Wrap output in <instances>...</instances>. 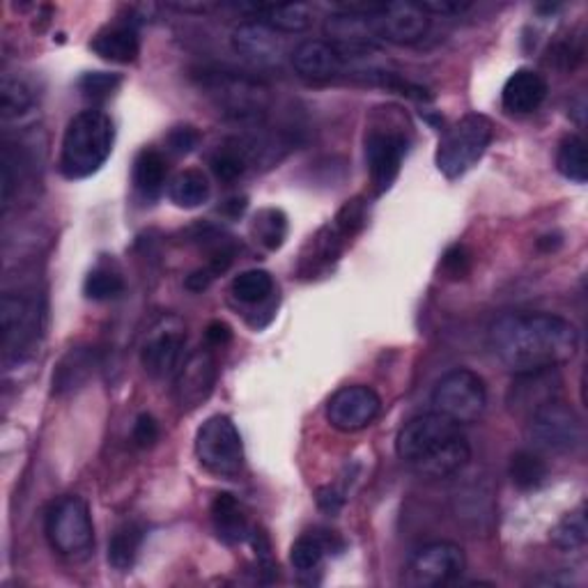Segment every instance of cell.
Here are the masks:
<instances>
[{"label": "cell", "mask_w": 588, "mask_h": 588, "mask_svg": "<svg viewBox=\"0 0 588 588\" xmlns=\"http://www.w3.org/2000/svg\"><path fill=\"white\" fill-rule=\"evenodd\" d=\"M490 348L515 375L562 368L579 350V331L562 316L506 313L490 329Z\"/></svg>", "instance_id": "obj_1"}, {"label": "cell", "mask_w": 588, "mask_h": 588, "mask_svg": "<svg viewBox=\"0 0 588 588\" xmlns=\"http://www.w3.org/2000/svg\"><path fill=\"white\" fill-rule=\"evenodd\" d=\"M396 451L405 464L426 479H448L471 460V446L462 426L439 411L407 421L398 432Z\"/></svg>", "instance_id": "obj_2"}, {"label": "cell", "mask_w": 588, "mask_h": 588, "mask_svg": "<svg viewBox=\"0 0 588 588\" xmlns=\"http://www.w3.org/2000/svg\"><path fill=\"white\" fill-rule=\"evenodd\" d=\"M116 143V127L104 110L88 108L76 114L63 136L61 173L67 180H86L108 161Z\"/></svg>", "instance_id": "obj_3"}, {"label": "cell", "mask_w": 588, "mask_h": 588, "mask_svg": "<svg viewBox=\"0 0 588 588\" xmlns=\"http://www.w3.org/2000/svg\"><path fill=\"white\" fill-rule=\"evenodd\" d=\"M494 136L490 118L481 114H467L464 118L448 125L439 138L435 163L439 173L448 180H458L483 159Z\"/></svg>", "instance_id": "obj_4"}, {"label": "cell", "mask_w": 588, "mask_h": 588, "mask_svg": "<svg viewBox=\"0 0 588 588\" xmlns=\"http://www.w3.org/2000/svg\"><path fill=\"white\" fill-rule=\"evenodd\" d=\"M46 538L61 556L83 558L95 547V522L90 506L76 494L61 496L46 513Z\"/></svg>", "instance_id": "obj_5"}, {"label": "cell", "mask_w": 588, "mask_h": 588, "mask_svg": "<svg viewBox=\"0 0 588 588\" xmlns=\"http://www.w3.org/2000/svg\"><path fill=\"white\" fill-rule=\"evenodd\" d=\"M432 407L460 426L475 424L488 407L485 379L467 368L446 373L432 391Z\"/></svg>", "instance_id": "obj_6"}, {"label": "cell", "mask_w": 588, "mask_h": 588, "mask_svg": "<svg viewBox=\"0 0 588 588\" xmlns=\"http://www.w3.org/2000/svg\"><path fill=\"white\" fill-rule=\"evenodd\" d=\"M195 456L199 462L221 479H233L244 467V443L237 426L228 416L216 414L199 428L195 435Z\"/></svg>", "instance_id": "obj_7"}, {"label": "cell", "mask_w": 588, "mask_h": 588, "mask_svg": "<svg viewBox=\"0 0 588 588\" xmlns=\"http://www.w3.org/2000/svg\"><path fill=\"white\" fill-rule=\"evenodd\" d=\"M528 439L538 451L573 453L584 441L581 418L564 400H552L528 416Z\"/></svg>", "instance_id": "obj_8"}, {"label": "cell", "mask_w": 588, "mask_h": 588, "mask_svg": "<svg viewBox=\"0 0 588 588\" xmlns=\"http://www.w3.org/2000/svg\"><path fill=\"white\" fill-rule=\"evenodd\" d=\"M324 38L339 51L345 63L368 58V55L377 53L384 44L375 33L373 21L363 6H350L329 14L324 21Z\"/></svg>", "instance_id": "obj_9"}, {"label": "cell", "mask_w": 588, "mask_h": 588, "mask_svg": "<svg viewBox=\"0 0 588 588\" xmlns=\"http://www.w3.org/2000/svg\"><path fill=\"white\" fill-rule=\"evenodd\" d=\"M407 148H409V138L403 127L373 125L366 131L363 150H366L368 175L375 193H386L396 184Z\"/></svg>", "instance_id": "obj_10"}, {"label": "cell", "mask_w": 588, "mask_h": 588, "mask_svg": "<svg viewBox=\"0 0 588 588\" xmlns=\"http://www.w3.org/2000/svg\"><path fill=\"white\" fill-rule=\"evenodd\" d=\"M186 343V324L175 318H161L146 335L141 348V363L150 377L165 379L180 371L182 352Z\"/></svg>", "instance_id": "obj_11"}, {"label": "cell", "mask_w": 588, "mask_h": 588, "mask_svg": "<svg viewBox=\"0 0 588 588\" xmlns=\"http://www.w3.org/2000/svg\"><path fill=\"white\" fill-rule=\"evenodd\" d=\"M363 8H366L382 42L411 46L430 33L432 19L418 3H377Z\"/></svg>", "instance_id": "obj_12"}, {"label": "cell", "mask_w": 588, "mask_h": 588, "mask_svg": "<svg viewBox=\"0 0 588 588\" xmlns=\"http://www.w3.org/2000/svg\"><path fill=\"white\" fill-rule=\"evenodd\" d=\"M467 566L464 549L456 543L439 541L418 549L409 562L405 584L414 588H432L456 581Z\"/></svg>", "instance_id": "obj_13"}, {"label": "cell", "mask_w": 588, "mask_h": 588, "mask_svg": "<svg viewBox=\"0 0 588 588\" xmlns=\"http://www.w3.org/2000/svg\"><path fill=\"white\" fill-rule=\"evenodd\" d=\"M382 411V398L366 384H352L335 391L327 403V421L341 432L368 428Z\"/></svg>", "instance_id": "obj_14"}, {"label": "cell", "mask_w": 588, "mask_h": 588, "mask_svg": "<svg viewBox=\"0 0 588 588\" xmlns=\"http://www.w3.org/2000/svg\"><path fill=\"white\" fill-rule=\"evenodd\" d=\"M218 368L212 350H195L184 361L180 371L175 373L173 396L182 411L199 409L216 386Z\"/></svg>", "instance_id": "obj_15"}, {"label": "cell", "mask_w": 588, "mask_h": 588, "mask_svg": "<svg viewBox=\"0 0 588 588\" xmlns=\"http://www.w3.org/2000/svg\"><path fill=\"white\" fill-rule=\"evenodd\" d=\"M233 49L244 61L258 67L278 65L286 53L284 33L274 31L260 19H248L233 31Z\"/></svg>", "instance_id": "obj_16"}, {"label": "cell", "mask_w": 588, "mask_h": 588, "mask_svg": "<svg viewBox=\"0 0 588 588\" xmlns=\"http://www.w3.org/2000/svg\"><path fill=\"white\" fill-rule=\"evenodd\" d=\"M0 320H3V348L10 356L35 341L40 331V308L33 299L6 295L0 303Z\"/></svg>", "instance_id": "obj_17"}, {"label": "cell", "mask_w": 588, "mask_h": 588, "mask_svg": "<svg viewBox=\"0 0 588 588\" xmlns=\"http://www.w3.org/2000/svg\"><path fill=\"white\" fill-rule=\"evenodd\" d=\"M558 368L547 371H531V373H517L515 382L509 391V407L517 416H531L543 405L558 398V386H562V377L556 373Z\"/></svg>", "instance_id": "obj_18"}, {"label": "cell", "mask_w": 588, "mask_h": 588, "mask_svg": "<svg viewBox=\"0 0 588 588\" xmlns=\"http://www.w3.org/2000/svg\"><path fill=\"white\" fill-rule=\"evenodd\" d=\"M295 72L313 83L331 81L345 67V61L327 40H306L292 51Z\"/></svg>", "instance_id": "obj_19"}, {"label": "cell", "mask_w": 588, "mask_h": 588, "mask_svg": "<svg viewBox=\"0 0 588 588\" xmlns=\"http://www.w3.org/2000/svg\"><path fill=\"white\" fill-rule=\"evenodd\" d=\"M547 81L538 72L517 70L515 74H511L506 86H503L501 101L509 114L528 116L541 108V104L547 99Z\"/></svg>", "instance_id": "obj_20"}, {"label": "cell", "mask_w": 588, "mask_h": 588, "mask_svg": "<svg viewBox=\"0 0 588 588\" xmlns=\"http://www.w3.org/2000/svg\"><path fill=\"white\" fill-rule=\"evenodd\" d=\"M90 49L108 63L129 65L141 53V38L133 23H114L93 38Z\"/></svg>", "instance_id": "obj_21"}, {"label": "cell", "mask_w": 588, "mask_h": 588, "mask_svg": "<svg viewBox=\"0 0 588 588\" xmlns=\"http://www.w3.org/2000/svg\"><path fill=\"white\" fill-rule=\"evenodd\" d=\"M212 524H214L216 538L226 545L246 543L250 538V531H254V526H250L246 517L244 506L231 492L216 494L212 503Z\"/></svg>", "instance_id": "obj_22"}, {"label": "cell", "mask_w": 588, "mask_h": 588, "mask_svg": "<svg viewBox=\"0 0 588 588\" xmlns=\"http://www.w3.org/2000/svg\"><path fill=\"white\" fill-rule=\"evenodd\" d=\"M237 8L248 19H260L278 33H303L313 23V10L306 3H250Z\"/></svg>", "instance_id": "obj_23"}, {"label": "cell", "mask_w": 588, "mask_h": 588, "mask_svg": "<svg viewBox=\"0 0 588 588\" xmlns=\"http://www.w3.org/2000/svg\"><path fill=\"white\" fill-rule=\"evenodd\" d=\"M165 180H168L165 157L154 148H146L138 152L133 161V186L146 201L159 199L165 189Z\"/></svg>", "instance_id": "obj_24"}, {"label": "cell", "mask_w": 588, "mask_h": 588, "mask_svg": "<svg viewBox=\"0 0 588 588\" xmlns=\"http://www.w3.org/2000/svg\"><path fill=\"white\" fill-rule=\"evenodd\" d=\"M95 373V352L86 348L70 350L58 368L53 373V391L55 394H70L74 388H81Z\"/></svg>", "instance_id": "obj_25"}, {"label": "cell", "mask_w": 588, "mask_h": 588, "mask_svg": "<svg viewBox=\"0 0 588 588\" xmlns=\"http://www.w3.org/2000/svg\"><path fill=\"white\" fill-rule=\"evenodd\" d=\"M210 180L199 168H186L168 182V199L182 210H195L210 201Z\"/></svg>", "instance_id": "obj_26"}, {"label": "cell", "mask_w": 588, "mask_h": 588, "mask_svg": "<svg viewBox=\"0 0 588 588\" xmlns=\"http://www.w3.org/2000/svg\"><path fill=\"white\" fill-rule=\"evenodd\" d=\"M143 545V528L136 524L120 526L114 538L108 541V564L120 573H127L133 568L138 552Z\"/></svg>", "instance_id": "obj_27"}, {"label": "cell", "mask_w": 588, "mask_h": 588, "mask_svg": "<svg viewBox=\"0 0 588 588\" xmlns=\"http://www.w3.org/2000/svg\"><path fill=\"white\" fill-rule=\"evenodd\" d=\"M83 292L93 301H110L125 292V278L116 265L99 263L83 284Z\"/></svg>", "instance_id": "obj_28"}, {"label": "cell", "mask_w": 588, "mask_h": 588, "mask_svg": "<svg viewBox=\"0 0 588 588\" xmlns=\"http://www.w3.org/2000/svg\"><path fill=\"white\" fill-rule=\"evenodd\" d=\"M250 233L267 248V250H278L286 244L288 237V216L284 210L276 207H265L254 216L250 223Z\"/></svg>", "instance_id": "obj_29"}, {"label": "cell", "mask_w": 588, "mask_h": 588, "mask_svg": "<svg viewBox=\"0 0 588 588\" xmlns=\"http://www.w3.org/2000/svg\"><path fill=\"white\" fill-rule=\"evenodd\" d=\"M556 168L566 180L575 184H586L588 180V161H586V143L579 136H568L558 146Z\"/></svg>", "instance_id": "obj_30"}, {"label": "cell", "mask_w": 588, "mask_h": 588, "mask_svg": "<svg viewBox=\"0 0 588 588\" xmlns=\"http://www.w3.org/2000/svg\"><path fill=\"white\" fill-rule=\"evenodd\" d=\"M210 168H212V173L216 175V180L228 182V184L237 182L248 168V150L237 141L221 146L210 157Z\"/></svg>", "instance_id": "obj_31"}, {"label": "cell", "mask_w": 588, "mask_h": 588, "mask_svg": "<svg viewBox=\"0 0 588 588\" xmlns=\"http://www.w3.org/2000/svg\"><path fill=\"white\" fill-rule=\"evenodd\" d=\"M511 481L520 490H536L547 479V464L534 451H517L509 464Z\"/></svg>", "instance_id": "obj_32"}, {"label": "cell", "mask_w": 588, "mask_h": 588, "mask_svg": "<svg viewBox=\"0 0 588 588\" xmlns=\"http://www.w3.org/2000/svg\"><path fill=\"white\" fill-rule=\"evenodd\" d=\"M233 295L242 303L258 306L274 295V278L265 269L242 271L239 276H235V281H233Z\"/></svg>", "instance_id": "obj_33"}, {"label": "cell", "mask_w": 588, "mask_h": 588, "mask_svg": "<svg viewBox=\"0 0 588 588\" xmlns=\"http://www.w3.org/2000/svg\"><path fill=\"white\" fill-rule=\"evenodd\" d=\"M327 552L329 549H327L322 531H316V534L311 531V534H303L295 541L290 549V564L299 573H313L316 568H320Z\"/></svg>", "instance_id": "obj_34"}, {"label": "cell", "mask_w": 588, "mask_h": 588, "mask_svg": "<svg viewBox=\"0 0 588 588\" xmlns=\"http://www.w3.org/2000/svg\"><path fill=\"white\" fill-rule=\"evenodd\" d=\"M35 104L33 88L19 76H3V88H0V106H3L6 118H17L28 114Z\"/></svg>", "instance_id": "obj_35"}, {"label": "cell", "mask_w": 588, "mask_h": 588, "mask_svg": "<svg viewBox=\"0 0 588 588\" xmlns=\"http://www.w3.org/2000/svg\"><path fill=\"white\" fill-rule=\"evenodd\" d=\"M586 536H588V526H586L584 509L568 513L562 522L552 528V543L564 552H575V549L584 547Z\"/></svg>", "instance_id": "obj_36"}, {"label": "cell", "mask_w": 588, "mask_h": 588, "mask_svg": "<svg viewBox=\"0 0 588 588\" xmlns=\"http://www.w3.org/2000/svg\"><path fill=\"white\" fill-rule=\"evenodd\" d=\"M122 78L118 74H108V72H88L78 78V90L83 97L90 99L93 104H104L110 99L118 88H120Z\"/></svg>", "instance_id": "obj_37"}, {"label": "cell", "mask_w": 588, "mask_h": 588, "mask_svg": "<svg viewBox=\"0 0 588 588\" xmlns=\"http://www.w3.org/2000/svg\"><path fill=\"white\" fill-rule=\"evenodd\" d=\"M363 221H366V207H363V203L359 199H354V201H348L343 205V210L333 221V226L345 239H350L354 233H359V228L363 226Z\"/></svg>", "instance_id": "obj_38"}, {"label": "cell", "mask_w": 588, "mask_h": 588, "mask_svg": "<svg viewBox=\"0 0 588 588\" xmlns=\"http://www.w3.org/2000/svg\"><path fill=\"white\" fill-rule=\"evenodd\" d=\"M199 143H201V131L191 125L175 127L171 133L165 136V150L175 157H184L193 152L195 148H199Z\"/></svg>", "instance_id": "obj_39"}, {"label": "cell", "mask_w": 588, "mask_h": 588, "mask_svg": "<svg viewBox=\"0 0 588 588\" xmlns=\"http://www.w3.org/2000/svg\"><path fill=\"white\" fill-rule=\"evenodd\" d=\"M441 269L448 278H456V281H460V278H467V274L471 271L469 248L462 244H453L441 258Z\"/></svg>", "instance_id": "obj_40"}, {"label": "cell", "mask_w": 588, "mask_h": 588, "mask_svg": "<svg viewBox=\"0 0 588 588\" xmlns=\"http://www.w3.org/2000/svg\"><path fill=\"white\" fill-rule=\"evenodd\" d=\"M159 424L152 414H141L136 418L133 430H131V439L138 448H150L159 441Z\"/></svg>", "instance_id": "obj_41"}, {"label": "cell", "mask_w": 588, "mask_h": 588, "mask_svg": "<svg viewBox=\"0 0 588 588\" xmlns=\"http://www.w3.org/2000/svg\"><path fill=\"white\" fill-rule=\"evenodd\" d=\"M426 14H439V17H456L469 10L467 3H453V0H428V3H418Z\"/></svg>", "instance_id": "obj_42"}, {"label": "cell", "mask_w": 588, "mask_h": 588, "mask_svg": "<svg viewBox=\"0 0 588 588\" xmlns=\"http://www.w3.org/2000/svg\"><path fill=\"white\" fill-rule=\"evenodd\" d=\"M205 339H207V345H210V348H223V345H228V343H231V339H233V329H231L226 322L214 320V322H210V327L205 329Z\"/></svg>", "instance_id": "obj_43"}, {"label": "cell", "mask_w": 588, "mask_h": 588, "mask_svg": "<svg viewBox=\"0 0 588 588\" xmlns=\"http://www.w3.org/2000/svg\"><path fill=\"white\" fill-rule=\"evenodd\" d=\"M216 274L210 269V267H203V269H195L189 278H186V288L191 290V292H203V290H207L214 281H216Z\"/></svg>", "instance_id": "obj_44"}, {"label": "cell", "mask_w": 588, "mask_h": 588, "mask_svg": "<svg viewBox=\"0 0 588 588\" xmlns=\"http://www.w3.org/2000/svg\"><path fill=\"white\" fill-rule=\"evenodd\" d=\"M343 501H345L343 494H339L333 488H322V490L318 492V503H320V509H322L324 513H329V515H335V513H339L341 506H343Z\"/></svg>", "instance_id": "obj_45"}, {"label": "cell", "mask_w": 588, "mask_h": 588, "mask_svg": "<svg viewBox=\"0 0 588 588\" xmlns=\"http://www.w3.org/2000/svg\"><path fill=\"white\" fill-rule=\"evenodd\" d=\"M244 207H246V199H231L226 201V205H223V212H228L235 218L244 212Z\"/></svg>", "instance_id": "obj_46"}]
</instances>
